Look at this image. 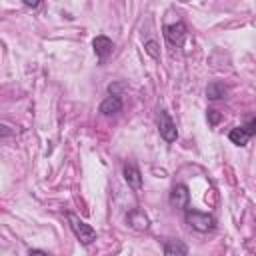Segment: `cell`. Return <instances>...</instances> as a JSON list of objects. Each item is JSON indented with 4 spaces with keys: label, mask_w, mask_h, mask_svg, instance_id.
Masks as SVG:
<instances>
[{
    "label": "cell",
    "mask_w": 256,
    "mask_h": 256,
    "mask_svg": "<svg viewBox=\"0 0 256 256\" xmlns=\"http://www.w3.org/2000/svg\"><path fill=\"white\" fill-rule=\"evenodd\" d=\"M162 32H164V38H166V42H168L170 46H176V48H180V46L184 44V40H186V34H188V30H186V24H184V22L166 24V26L162 28Z\"/></svg>",
    "instance_id": "obj_4"
},
{
    "label": "cell",
    "mask_w": 256,
    "mask_h": 256,
    "mask_svg": "<svg viewBox=\"0 0 256 256\" xmlns=\"http://www.w3.org/2000/svg\"><path fill=\"white\" fill-rule=\"evenodd\" d=\"M66 220H68V224H70L74 236L80 240V244L88 246V244H92V242L96 240V230H94L90 224H86L80 216H76L74 212H66Z\"/></svg>",
    "instance_id": "obj_2"
},
{
    "label": "cell",
    "mask_w": 256,
    "mask_h": 256,
    "mask_svg": "<svg viewBox=\"0 0 256 256\" xmlns=\"http://www.w3.org/2000/svg\"><path fill=\"white\" fill-rule=\"evenodd\" d=\"M92 48H94V54L100 58V62H104L110 54H112V50H114V42L108 38V36H96L94 40H92Z\"/></svg>",
    "instance_id": "obj_7"
},
{
    "label": "cell",
    "mask_w": 256,
    "mask_h": 256,
    "mask_svg": "<svg viewBox=\"0 0 256 256\" xmlns=\"http://www.w3.org/2000/svg\"><path fill=\"white\" fill-rule=\"evenodd\" d=\"M164 256H188V248L182 240L164 242Z\"/></svg>",
    "instance_id": "obj_10"
},
{
    "label": "cell",
    "mask_w": 256,
    "mask_h": 256,
    "mask_svg": "<svg viewBox=\"0 0 256 256\" xmlns=\"http://www.w3.org/2000/svg\"><path fill=\"white\" fill-rule=\"evenodd\" d=\"M252 136H256V116H254L250 122H246V124H242V126H236V128H232V130L228 132L230 142L236 144V146H246Z\"/></svg>",
    "instance_id": "obj_3"
},
{
    "label": "cell",
    "mask_w": 256,
    "mask_h": 256,
    "mask_svg": "<svg viewBox=\"0 0 256 256\" xmlns=\"http://www.w3.org/2000/svg\"><path fill=\"white\" fill-rule=\"evenodd\" d=\"M184 218L188 222L190 228H194L196 232H212L216 228V218L208 212H200V210H194V208H186L184 210Z\"/></svg>",
    "instance_id": "obj_1"
},
{
    "label": "cell",
    "mask_w": 256,
    "mask_h": 256,
    "mask_svg": "<svg viewBox=\"0 0 256 256\" xmlns=\"http://www.w3.org/2000/svg\"><path fill=\"white\" fill-rule=\"evenodd\" d=\"M170 204L178 210H186L190 206V192L186 184H176L170 192Z\"/></svg>",
    "instance_id": "obj_6"
},
{
    "label": "cell",
    "mask_w": 256,
    "mask_h": 256,
    "mask_svg": "<svg viewBox=\"0 0 256 256\" xmlns=\"http://www.w3.org/2000/svg\"><path fill=\"white\" fill-rule=\"evenodd\" d=\"M158 132L160 136L164 138V142H174L178 138V130H176V124L174 120L170 118V114L166 110H160L158 112Z\"/></svg>",
    "instance_id": "obj_5"
},
{
    "label": "cell",
    "mask_w": 256,
    "mask_h": 256,
    "mask_svg": "<svg viewBox=\"0 0 256 256\" xmlns=\"http://www.w3.org/2000/svg\"><path fill=\"white\" fill-rule=\"evenodd\" d=\"M128 222H130V226H132L134 230H146L148 224H150L148 216H146L142 210H132V212L128 214Z\"/></svg>",
    "instance_id": "obj_11"
},
{
    "label": "cell",
    "mask_w": 256,
    "mask_h": 256,
    "mask_svg": "<svg viewBox=\"0 0 256 256\" xmlns=\"http://www.w3.org/2000/svg\"><path fill=\"white\" fill-rule=\"evenodd\" d=\"M120 110H122V98H120V96H116V94L106 96V98L102 100V104H100V112H102L104 116L118 114Z\"/></svg>",
    "instance_id": "obj_9"
},
{
    "label": "cell",
    "mask_w": 256,
    "mask_h": 256,
    "mask_svg": "<svg viewBox=\"0 0 256 256\" xmlns=\"http://www.w3.org/2000/svg\"><path fill=\"white\" fill-rule=\"evenodd\" d=\"M206 118H208V124H210V126H216V124L222 120V114H220L218 110H214V108H208V110H206Z\"/></svg>",
    "instance_id": "obj_13"
},
{
    "label": "cell",
    "mask_w": 256,
    "mask_h": 256,
    "mask_svg": "<svg viewBox=\"0 0 256 256\" xmlns=\"http://www.w3.org/2000/svg\"><path fill=\"white\" fill-rule=\"evenodd\" d=\"M24 4H26V6H32V8H36V6H38V2H24Z\"/></svg>",
    "instance_id": "obj_16"
},
{
    "label": "cell",
    "mask_w": 256,
    "mask_h": 256,
    "mask_svg": "<svg viewBox=\"0 0 256 256\" xmlns=\"http://www.w3.org/2000/svg\"><path fill=\"white\" fill-rule=\"evenodd\" d=\"M226 94H228V88H226L224 82L214 80V82H210V84L206 86V96H208L210 100H220V98H224Z\"/></svg>",
    "instance_id": "obj_12"
},
{
    "label": "cell",
    "mask_w": 256,
    "mask_h": 256,
    "mask_svg": "<svg viewBox=\"0 0 256 256\" xmlns=\"http://www.w3.org/2000/svg\"><path fill=\"white\" fill-rule=\"evenodd\" d=\"M144 48H146V52L152 56V58H158L160 56V52H158V44H156V40H148L146 44H144Z\"/></svg>",
    "instance_id": "obj_14"
},
{
    "label": "cell",
    "mask_w": 256,
    "mask_h": 256,
    "mask_svg": "<svg viewBox=\"0 0 256 256\" xmlns=\"http://www.w3.org/2000/svg\"><path fill=\"white\" fill-rule=\"evenodd\" d=\"M28 256H48V254H46L44 250H38V248H36V250H30V254H28Z\"/></svg>",
    "instance_id": "obj_15"
},
{
    "label": "cell",
    "mask_w": 256,
    "mask_h": 256,
    "mask_svg": "<svg viewBox=\"0 0 256 256\" xmlns=\"http://www.w3.org/2000/svg\"><path fill=\"white\" fill-rule=\"evenodd\" d=\"M124 180L134 190H140L142 188V172H140V168L134 162L124 164Z\"/></svg>",
    "instance_id": "obj_8"
}]
</instances>
